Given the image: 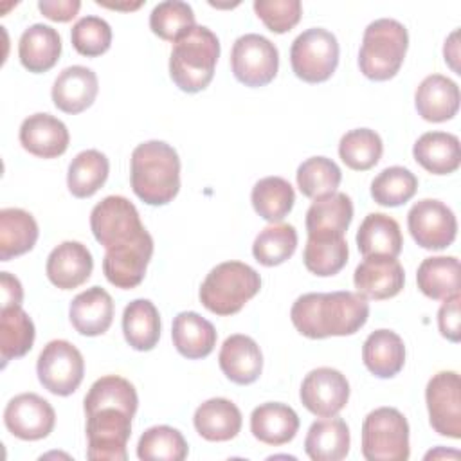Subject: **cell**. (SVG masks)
Returning a JSON list of instances; mask_svg holds the SVG:
<instances>
[{"label": "cell", "instance_id": "8992f818", "mask_svg": "<svg viewBox=\"0 0 461 461\" xmlns=\"http://www.w3.org/2000/svg\"><path fill=\"white\" fill-rule=\"evenodd\" d=\"M86 414V457L92 461H126L133 411L121 405H95Z\"/></svg>", "mask_w": 461, "mask_h": 461}, {"label": "cell", "instance_id": "44dd1931", "mask_svg": "<svg viewBox=\"0 0 461 461\" xmlns=\"http://www.w3.org/2000/svg\"><path fill=\"white\" fill-rule=\"evenodd\" d=\"M218 364L230 382L238 385H249L261 375L263 355L254 339L236 333L227 337L221 344Z\"/></svg>", "mask_w": 461, "mask_h": 461}, {"label": "cell", "instance_id": "e0dca14e", "mask_svg": "<svg viewBox=\"0 0 461 461\" xmlns=\"http://www.w3.org/2000/svg\"><path fill=\"white\" fill-rule=\"evenodd\" d=\"M353 283L362 297L384 301L402 292L405 272L396 258L369 256L355 268Z\"/></svg>", "mask_w": 461, "mask_h": 461}, {"label": "cell", "instance_id": "e575fe53", "mask_svg": "<svg viewBox=\"0 0 461 461\" xmlns=\"http://www.w3.org/2000/svg\"><path fill=\"white\" fill-rule=\"evenodd\" d=\"M122 333L137 351H149L160 339V315L149 299H135L122 312Z\"/></svg>", "mask_w": 461, "mask_h": 461}, {"label": "cell", "instance_id": "f907efd6", "mask_svg": "<svg viewBox=\"0 0 461 461\" xmlns=\"http://www.w3.org/2000/svg\"><path fill=\"white\" fill-rule=\"evenodd\" d=\"M0 290H2V306L22 304V299H23L22 283L9 272H0Z\"/></svg>", "mask_w": 461, "mask_h": 461}, {"label": "cell", "instance_id": "7a4b0ae2", "mask_svg": "<svg viewBox=\"0 0 461 461\" xmlns=\"http://www.w3.org/2000/svg\"><path fill=\"white\" fill-rule=\"evenodd\" d=\"M130 182L148 205L169 203L180 189V158L164 140H148L131 151Z\"/></svg>", "mask_w": 461, "mask_h": 461}, {"label": "cell", "instance_id": "4dcf8cb0", "mask_svg": "<svg viewBox=\"0 0 461 461\" xmlns=\"http://www.w3.org/2000/svg\"><path fill=\"white\" fill-rule=\"evenodd\" d=\"M362 360L378 378L396 376L405 364V346L402 337L391 330H376L369 333L362 346Z\"/></svg>", "mask_w": 461, "mask_h": 461}, {"label": "cell", "instance_id": "277c9868", "mask_svg": "<svg viewBox=\"0 0 461 461\" xmlns=\"http://www.w3.org/2000/svg\"><path fill=\"white\" fill-rule=\"evenodd\" d=\"M407 47L409 34L403 23L393 18L371 22L364 31L358 50L360 72L373 81L394 77L405 59Z\"/></svg>", "mask_w": 461, "mask_h": 461}, {"label": "cell", "instance_id": "ba28073f", "mask_svg": "<svg viewBox=\"0 0 461 461\" xmlns=\"http://www.w3.org/2000/svg\"><path fill=\"white\" fill-rule=\"evenodd\" d=\"M294 74L306 83H322L339 65V41L322 27L303 31L290 47Z\"/></svg>", "mask_w": 461, "mask_h": 461}, {"label": "cell", "instance_id": "30bf717a", "mask_svg": "<svg viewBox=\"0 0 461 461\" xmlns=\"http://www.w3.org/2000/svg\"><path fill=\"white\" fill-rule=\"evenodd\" d=\"M36 373L40 384L56 396L72 394L85 375V360L81 351L68 340H50L41 349Z\"/></svg>", "mask_w": 461, "mask_h": 461}, {"label": "cell", "instance_id": "bcb514c9", "mask_svg": "<svg viewBox=\"0 0 461 461\" xmlns=\"http://www.w3.org/2000/svg\"><path fill=\"white\" fill-rule=\"evenodd\" d=\"M72 47L86 58L104 54L112 45V29L106 20L99 16H83L70 31Z\"/></svg>", "mask_w": 461, "mask_h": 461}, {"label": "cell", "instance_id": "3957f363", "mask_svg": "<svg viewBox=\"0 0 461 461\" xmlns=\"http://www.w3.org/2000/svg\"><path fill=\"white\" fill-rule=\"evenodd\" d=\"M218 58L220 41L216 34L203 25H194L171 50L169 76L182 92L196 94L212 81Z\"/></svg>", "mask_w": 461, "mask_h": 461}, {"label": "cell", "instance_id": "836d02e7", "mask_svg": "<svg viewBox=\"0 0 461 461\" xmlns=\"http://www.w3.org/2000/svg\"><path fill=\"white\" fill-rule=\"evenodd\" d=\"M34 322L20 306H2L0 310V358L5 366L13 358L27 355L34 344Z\"/></svg>", "mask_w": 461, "mask_h": 461}, {"label": "cell", "instance_id": "681fc988", "mask_svg": "<svg viewBox=\"0 0 461 461\" xmlns=\"http://www.w3.org/2000/svg\"><path fill=\"white\" fill-rule=\"evenodd\" d=\"M81 7L79 0H40L38 9L52 22H70Z\"/></svg>", "mask_w": 461, "mask_h": 461}, {"label": "cell", "instance_id": "5bb4252c", "mask_svg": "<svg viewBox=\"0 0 461 461\" xmlns=\"http://www.w3.org/2000/svg\"><path fill=\"white\" fill-rule=\"evenodd\" d=\"M7 430L23 441L47 438L56 425L52 405L36 393H22L9 400L4 411Z\"/></svg>", "mask_w": 461, "mask_h": 461}, {"label": "cell", "instance_id": "2e32d148", "mask_svg": "<svg viewBox=\"0 0 461 461\" xmlns=\"http://www.w3.org/2000/svg\"><path fill=\"white\" fill-rule=\"evenodd\" d=\"M151 256L153 238L146 230L133 241L106 249L103 259V272L113 286L130 290L142 283Z\"/></svg>", "mask_w": 461, "mask_h": 461}, {"label": "cell", "instance_id": "8fae6325", "mask_svg": "<svg viewBox=\"0 0 461 461\" xmlns=\"http://www.w3.org/2000/svg\"><path fill=\"white\" fill-rule=\"evenodd\" d=\"M230 68L245 86H265L279 68L277 47L261 34H243L232 45Z\"/></svg>", "mask_w": 461, "mask_h": 461}, {"label": "cell", "instance_id": "83f0119b", "mask_svg": "<svg viewBox=\"0 0 461 461\" xmlns=\"http://www.w3.org/2000/svg\"><path fill=\"white\" fill-rule=\"evenodd\" d=\"M349 427L342 418L330 416L310 425L304 452L313 461H340L349 452Z\"/></svg>", "mask_w": 461, "mask_h": 461}, {"label": "cell", "instance_id": "ac0fdd59", "mask_svg": "<svg viewBox=\"0 0 461 461\" xmlns=\"http://www.w3.org/2000/svg\"><path fill=\"white\" fill-rule=\"evenodd\" d=\"M20 144L40 158H56L68 148L70 135L63 121L50 113H32L20 126Z\"/></svg>", "mask_w": 461, "mask_h": 461}, {"label": "cell", "instance_id": "7dc6e473", "mask_svg": "<svg viewBox=\"0 0 461 461\" xmlns=\"http://www.w3.org/2000/svg\"><path fill=\"white\" fill-rule=\"evenodd\" d=\"M254 11L268 31L283 34L299 23L303 5L299 0H256Z\"/></svg>", "mask_w": 461, "mask_h": 461}, {"label": "cell", "instance_id": "5b68a950", "mask_svg": "<svg viewBox=\"0 0 461 461\" xmlns=\"http://www.w3.org/2000/svg\"><path fill=\"white\" fill-rule=\"evenodd\" d=\"M261 288L259 274L247 263L225 261L216 265L203 279L200 303L216 315L238 313Z\"/></svg>", "mask_w": 461, "mask_h": 461}, {"label": "cell", "instance_id": "b9f144b4", "mask_svg": "<svg viewBox=\"0 0 461 461\" xmlns=\"http://www.w3.org/2000/svg\"><path fill=\"white\" fill-rule=\"evenodd\" d=\"M297 249V230L294 225L277 223L265 227L254 240L252 254L263 267H276L294 256Z\"/></svg>", "mask_w": 461, "mask_h": 461}, {"label": "cell", "instance_id": "f35d334b", "mask_svg": "<svg viewBox=\"0 0 461 461\" xmlns=\"http://www.w3.org/2000/svg\"><path fill=\"white\" fill-rule=\"evenodd\" d=\"M348 256L349 249L344 236H308L303 261L312 274L319 277H328L339 274L346 267Z\"/></svg>", "mask_w": 461, "mask_h": 461}, {"label": "cell", "instance_id": "484cf974", "mask_svg": "<svg viewBox=\"0 0 461 461\" xmlns=\"http://www.w3.org/2000/svg\"><path fill=\"white\" fill-rule=\"evenodd\" d=\"M61 54V38L56 29L45 23L27 27L18 41V56L22 65L34 74L50 70Z\"/></svg>", "mask_w": 461, "mask_h": 461}, {"label": "cell", "instance_id": "6da1fadb", "mask_svg": "<svg viewBox=\"0 0 461 461\" xmlns=\"http://www.w3.org/2000/svg\"><path fill=\"white\" fill-rule=\"evenodd\" d=\"M369 317V303L358 292H310L295 299L290 319L308 339L346 337L357 333Z\"/></svg>", "mask_w": 461, "mask_h": 461}, {"label": "cell", "instance_id": "816d5d0a", "mask_svg": "<svg viewBox=\"0 0 461 461\" xmlns=\"http://www.w3.org/2000/svg\"><path fill=\"white\" fill-rule=\"evenodd\" d=\"M443 52H445V61H448L450 67L457 72V70H459V68L456 67V59H457V31H454V32L450 34V38L445 41Z\"/></svg>", "mask_w": 461, "mask_h": 461}, {"label": "cell", "instance_id": "f546056e", "mask_svg": "<svg viewBox=\"0 0 461 461\" xmlns=\"http://www.w3.org/2000/svg\"><path fill=\"white\" fill-rule=\"evenodd\" d=\"M193 423L207 441H229L241 430V412L227 398H211L196 407Z\"/></svg>", "mask_w": 461, "mask_h": 461}, {"label": "cell", "instance_id": "603a6c76", "mask_svg": "<svg viewBox=\"0 0 461 461\" xmlns=\"http://www.w3.org/2000/svg\"><path fill=\"white\" fill-rule=\"evenodd\" d=\"M414 104L421 119L429 122L448 121L459 110V86L447 76L430 74L418 85Z\"/></svg>", "mask_w": 461, "mask_h": 461}, {"label": "cell", "instance_id": "c3c4849f", "mask_svg": "<svg viewBox=\"0 0 461 461\" xmlns=\"http://www.w3.org/2000/svg\"><path fill=\"white\" fill-rule=\"evenodd\" d=\"M459 304H461V295L454 294V295L443 299V304L438 310L439 333L450 342H459V339H461Z\"/></svg>", "mask_w": 461, "mask_h": 461}, {"label": "cell", "instance_id": "8d00e7d4", "mask_svg": "<svg viewBox=\"0 0 461 461\" xmlns=\"http://www.w3.org/2000/svg\"><path fill=\"white\" fill-rule=\"evenodd\" d=\"M110 162L104 153L97 149H85L77 153L67 173L68 191L76 198H88L95 194L106 182Z\"/></svg>", "mask_w": 461, "mask_h": 461}, {"label": "cell", "instance_id": "1f68e13d", "mask_svg": "<svg viewBox=\"0 0 461 461\" xmlns=\"http://www.w3.org/2000/svg\"><path fill=\"white\" fill-rule=\"evenodd\" d=\"M403 238L394 218L384 212H371L364 218L357 232V247L364 258L389 256L396 258L402 252Z\"/></svg>", "mask_w": 461, "mask_h": 461}, {"label": "cell", "instance_id": "7bdbcfd3", "mask_svg": "<svg viewBox=\"0 0 461 461\" xmlns=\"http://www.w3.org/2000/svg\"><path fill=\"white\" fill-rule=\"evenodd\" d=\"M340 180V167L328 157L306 158L297 167V187L306 198L312 200L335 193Z\"/></svg>", "mask_w": 461, "mask_h": 461}, {"label": "cell", "instance_id": "4316f807", "mask_svg": "<svg viewBox=\"0 0 461 461\" xmlns=\"http://www.w3.org/2000/svg\"><path fill=\"white\" fill-rule=\"evenodd\" d=\"M216 337L214 326L196 312H180L173 319V346L189 360L205 358L214 349Z\"/></svg>", "mask_w": 461, "mask_h": 461}, {"label": "cell", "instance_id": "60d3db41", "mask_svg": "<svg viewBox=\"0 0 461 461\" xmlns=\"http://www.w3.org/2000/svg\"><path fill=\"white\" fill-rule=\"evenodd\" d=\"M384 151L380 135L369 128H355L342 135L339 142L340 160L355 171H367L378 164Z\"/></svg>", "mask_w": 461, "mask_h": 461}, {"label": "cell", "instance_id": "d6a6232c", "mask_svg": "<svg viewBox=\"0 0 461 461\" xmlns=\"http://www.w3.org/2000/svg\"><path fill=\"white\" fill-rule=\"evenodd\" d=\"M38 223L31 212L18 207L0 211V261L29 252L38 241Z\"/></svg>", "mask_w": 461, "mask_h": 461}, {"label": "cell", "instance_id": "7c38bea8", "mask_svg": "<svg viewBox=\"0 0 461 461\" xmlns=\"http://www.w3.org/2000/svg\"><path fill=\"white\" fill-rule=\"evenodd\" d=\"M407 227L412 240L427 250L447 249L457 234L456 214L434 198H423L409 209Z\"/></svg>", "mask_w": 461, "mask_h": 461}, {"label": "cell", "instance_id": "4fadbf2b", "mask_svg": "<svg viewBox=\"0 0 461 461\" xmlns=\"http://www.w3.org/2000/svg\"><path fill=\"white\" fill-rule=\"evenodd\" d=\"M429 421L447 438H461V382L456 371L436 373L425 389Z\"/></svg>", "mask_w": 461, "mask_h": 461}, {"label": "cell", "instance_id": "f1b7e54d", "mask_svg": "<svg viewBox=\"0 0 461 461\" xmlns=\"http://www.w3.org/2000/svg\"><path fill=\"white\" fill-rule=\"evenodd\" d=\"M414 160L432 175H450L461 164L459 139L447 131H427L412 148Z\"/></svg>", "mask_w": 461, "mask_h": 461}, {"label": "cell", "instance_id": "74e56055", "mask_svg": "<svg viewBox=\"0 0 461 461\" xmlns=\"http://www.w3.org/2000/svg\"><path fill=\"white\" fill-rule=\"evenodd\" d=\"M250 202L263 220L277 223L292 211L295 193L288 180L281 176H265L252 187Z\"/></svg>", "mask_w": 461, "mask_h": 461}, {"label": "cell", "instance_id": "9a60e30c", "mask_svg": "<svg viewBox=\"0 0 461 461\" xmlns=\"http://www.w3.org/2000/svg\"><path fill=\"white\" fill-rule=\"evenodd\" d=\"M299 396L312 414L337 416L349 400V382L333 367H317L304 376Z\"/></svg>", "mask_w": 461, "mask_h": 461}, {"label": "cell", "instance_id": "d4e9b609", "mask_svg": "<svg viewBox=\"0 0 461 461\" xmlns=\"http://www.w3.org/2000/svg\"><path fill=\"white\" fill-rule=\"evenodd\" d=\"M353 220V202L346 193H331L317 198L306 211L308 236H344Z\"/></svg>", "mask_w": 461, "mask_h": 461}, {"label": "cell", "instance_id": "d6986e66", "mask_svg": "<svg viewBox=\"0 0 461 461\" xmlns=\"http://www.w3.org/2000/svg\"><path fill=\"white\" fill-rule=\"evenodd\" d=\"M92 268V254L86 245L79 241H63L54 247L45 265L49 281L61 290H74L86 283Z\"/></svg>", "mask_w": 461, "mask_h": 461}, {"label": "cell", "instance_id": "ee69618b", "mask_svg": "<svg viewBox=\"0 0 461 461\" xmlns=\"http://www.w3.org/2000/svg\"><path fill=\"white\" fill-rule=\"evenodd\" d=\"M149 29L158 38L176 43L194 29V13L189 4L180 0L160 2L149 14Z\"/></svg>", "mask_w": 461, "mask_h": 461}, {"label": "cell", "instance_id": "db71d44e", "mask_svg": "<svg viewBox=\"0 0 461 461\" xmlns=\"http://www.w3.org/2000/svg\"><path fill=\"white\" fill-rule=\"evenodd\" d=\"M448 454H454V456H459L457 452H445V450H434V452H429L427 456H425V459H430V457H434V456H448Z\"/></svg>", "mask_w": 461, "mask_h": 461}, {"label": "cell", "instance_id": "7402d4cb", "mask_svg": "<svg viewBox=\"0 0 461 461\" xmlns=\"http://www.w3.org/2000/svg\"><path fill=\"white\" fill-rule=\"evenodd\" d=\"M68 317L77 333L85 337L103 335L113 321L112 295L101 286L86 288L72 299Z\"/></svg>", "mask_w": 461, "mask_h": 461}, {"label": "cell", "instance_id": "f5cc1de1", "mask_svg": "<svg viewBox=\"0 0 461 461\" xmlns=\"http://www.w3.org/2000/svg\"><path fill=\"white\" fill-rule=\"evenodd\" d=\"M95 4H97V5H104V7H110V9H124V11L139 9V7L142 5V2H135V4H108V2H101V0H97Z\"/></svg>", "mask_w": 461, "mask_h": 461}, {"label": "cell", "instance_id": "ab89813d", "mask_svg": "<svg viewBox=\"0 0 461 461\" xmlns=\"http://www.w3.org/2000/svg\"><path fill=\"white\" fill-rule=\"evenodd\" d=\"M187 441L169 425H155L142 432L137 456L142 461H182L187 457Z\"/></svg>", "mask_w": 461, "mask_h": 461}, {"label": "cell", "instance_id": "52a82bcc", "mask_svg": "<svg viewBox=\"0 0 461 461\" xmlns=\"http://www.w3.org/2000/svg\"><path fill=\"white\" fill-rule=\"evenodd\" d=\"M409 423L394 407L371 411L362 423V456L367 461H407Z\"/></svg>", "mask_w": 461, "mask_h": 461}, {"label": "cell", "instance_id": "ffe728a7", "mask_svg": "<svg viewBox=\"0 0 461 461\" xmlns=\"http://www.w3.org/2000/svg\"><path fill=\"white\" fill-rule=\"evenodd\" d=\"M97 90L99 83L95 72L83 65H72L59 72L50 95L56 108L74 115L85 112L95 101Z\"/></svg>", "mask_w": 461, "mask_h": 461}, {"label": "cell", "instance_id": "9c48e42d", "mask_svg": "<svg viewBox=\"0 0 461 461\" xmlns=\"http://www.w3.org/2000/svg\"><path fill=\"white\" fill-rule=\"evenodd\" d=\"M90 229L104 249L133 241L146 232L137 207L124 196L103 198L90 212Z\"/></svg>", "mask_w": 461, "mask_h": 461}, {"label": "cell", "instance_id": "cb8c5ba5", "mask_svg": "<svg viewBox=\"0 0 461 461\" xmlns=\"http://www.w3.org/2000/svg\"><path fill=\"white\" fill-rule=\"evenodd\" d=\"M299 430L297 412L279 402L258 405L250 414V432L265 445H285L295 438Z\"/></svg>", "mask_w": 461, "mask_h": 461}, {"label": "cell", "instance_id": "d590c367", "mask_svg": "<svg viewBox=\"0 0 461 461\" xmlns=\"http://www.w3.org/2000/svg\"><path fill=\"white\" fill-rule=\"evenodd\" d=\"M416 283L429 299H447L459 294V259L456 256L423 259L416 272Z\"/></svg>", "mask_w": 461, "mask_h": 461}, {"label": "cell", "instance_id": "f6af8a7d", "mask_svg": "<svg viewBox=\"0 0 461 461\" xmlns=\"http://www.w3.org/2000/svg\"><path fill=\"white\" fill-rule=\"evenodd\" d=\"M418 189V178L407 167L391 166L371 182V196L378 205L398 207L409 202Z\"/></svg>", "mask_w": 461, "mask_h": 461}]
</instances>
